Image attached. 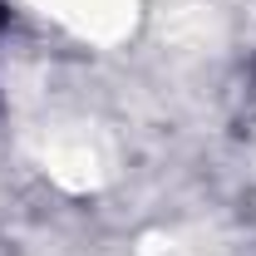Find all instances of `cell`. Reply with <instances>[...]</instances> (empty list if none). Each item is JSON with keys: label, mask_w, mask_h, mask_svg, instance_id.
<instances>
[{"label": "cell", "mask_w": 256, "mask_h": 256, "mask_svg": "<svg viewBox=\"0 0 256 256\" xmlns=\"http://www.w3.org/2000/svg\"><path fill=\"white\" fill-rule=\"evenodd\" d=\"M44 25L64 30L79 44H94V50H118L124 40L138 34L143 20V5L148 0H25Z\"/></svg>", "instance_id": "1"}]
</instances>
